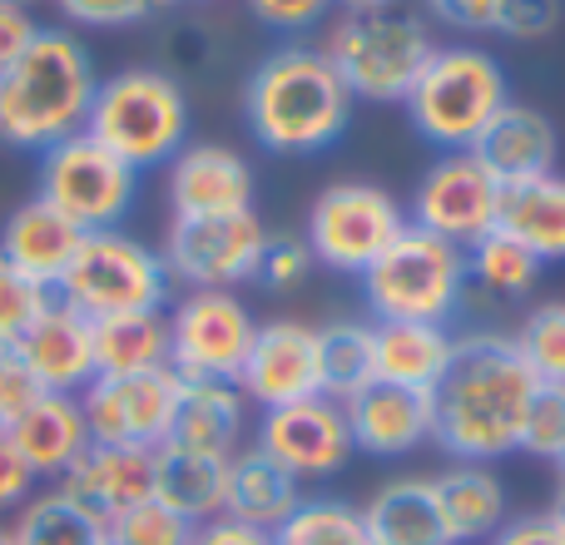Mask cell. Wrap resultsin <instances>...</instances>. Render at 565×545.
I'll return each instance as SVG.
<instances>
[{
    "label": "cell",
    "instance_id": "24",
    "mask_svg": "<svg viewBox=\"0 0 565 545\" xmlns=\"http://www.w3.org/2000/svg\"><path fill=\"white\" fill-rule=\"evenodd\" d=\"M377 382L407 392H437L457 357V338L447 322H377Z\"/></svg>",
    "mask_w": 565,
    "mask_h": 545
},
{
    "label": "cell",
    "instance_id": "36",
    "mask_svg": "<svg viewBox=\"0 0 565 545\" xmlns=\"http://www.w3.org/2000/svg\"><path fill=\"white\" fill-rule=\"evenodd\" d=\"M516 348L546 387H565V302L531 308L516 332Z\"/></svg>",
    "mask_w": 565,
    "mask_h": 545
},
{
    "label": "cell",
    "instance_id": "46",
    "mask_svg": "<svg viewBox=\"0 0 565 545\" xmlns=\"http://www.w3.org/2000/svg\"><path fill=\"white\" fill-rule=\"evenodd\" d=\"M40 25L35 15H30L25 6H10V0H0V75H6L10 65H15L20 55H25L30 45H35Z\"/></svg>",
    "mask_w": 565,
    "mask_h": 545
},
{
    "label": "cell",
    "instance_id": "38",
    "mask_svg": "<svg viewBox=\"0 0 565 545\" xmlns=\"http://www.w3.org/2000/svg\"><path fill=\"white\" fill-rule=\"evenodd\" d=\"M50 302H55V292L40 288L35 278H25L20 268H10L0 258V342H15L20 348V338L35 328V318Z\"/></svg>",
    "mask_w": 565,
    "mask_h": 545
},
{
    "label": "cell",
    "instance_id": "37",
    "mask_svg": "<svg viewBox=\"0 0 565 545\" xmlns=\"http://www.w3.org/2000/svg\"><path fill=\"white\" fill-rule=\"evenodd\" d=\"M189 536H194V526L169 506H159L154 496L109 521V545H189Z\"/></svg>",
    "mask_w": 565,
    "mask_h": 545
},
{
    "label": "cell",
    "instance_id": "54",
    "mask_svg": "<svg viewBox=\"0 0 565 545\" xmlns=\"http://www.w3.org/2000/svg\"><path fill=\"white\" fill-rule=\"evenodd\" d=\"M10 6H25L30 10V6H40V0H10Z\"/></svg>",
    "mask_w": 565,
    "mask_h": 545
},
{
    "label": "cell",
    "instance_id": "9",
    "mask_svg": "<svg viewBox=\"0 0 565 545\" xmlns=\"http://www.w3.org/2000/svg\"><path fill=\"white\" fill-rule=\"evenodd\" d=\"M35 194L50 209H60L79 234H99V228L125 224V214L135 209L139 194V174L125 159L109 154L105 145H95L89 135H75L40 154Z\"/></svg>",
    "mask_w": 565,
    "mask_h": 545
},
{
    "label": "cell",
    "instance_id": "28",
    "mask_svg": "<svg viewBox=\"0 0 565 545\" xmlns=\"http://www.w3.org/2000/svg\"><path fill=\"white\" fill-rule=\"evenodd\" d=\"M298 506H302V481L288 477L274 457H264L258 447H244L228 457L224 516L258 531H278Z\"/></svg>",
    "mask_w": 565,
    "mask_h": 545
},
{
    "label": "cell",
    "instance_id": "55",
    "mask_svg": "<svg viewBox=\"0 0 565 545\" xmlns=\"http://www.w3.org/2000/svg\"><path fill=\"white\" fill-rule=\"evenodd\" d=\"M556 467H561V477H565V451H561V461H556Z\"/></svg>",
    "mask_w": 565,
    "mask_h": 545
},
{
    "label": "cell",
    "instance_id": "27",
    "mask_svg": "<svg viewBox=\"0 0 565 545\" xmlns=\"http://www.w3.org/2000/svg\"><path fill=\"white\" fill-rule=\"evenodd\" d=\"M248 427V397L238 382H184L169 441L209 457H234Z\"/></svg>",
    "mask_w": 565,
    "mask_h": 545
},
{
    "label": "cell",
    "instance_id": "8",
    "mask_svg": "<svg viewBox=\"0 0 565 545\" xmlns=\"http://www.w3.org/2000/svg\"><path fill=\"white\" fill-rule=\"evenodd\" d=\"M362 292L377 322H447L467 292V254L407 224L397 244L362 272Z\"/></svg>",
    "mask_w": 565,
    "mask_h": 545
},
{
    "label": "cell",
    "instance_id": "32",
    "mask_svg": "<svg viewBox=\"0 0 565 545\" xmlns=\"http://www.w3.org/2000/svg\"><path fill=\"white\" fill-rule=\"evenodd\" d=\"M318 372L328 402H352L362 387H372L377 382V342H372L367 322L318 328Z\"/></svg>",
    "mask_w": 565,
    "mask_h": 545
},
{
    "label": "cell",
    "instance_id": "3",
    "mask_svg": "<svg viewBox=\"0 0 565 545\" xmlns=\"http://www.w3.org/2000/svg\"><path fill=\"white\" fill-rule=\"evenodd\" d=\"M244 119L268 154H318L342 139L352 119V95L322 50L282 45L248 75Z\"/></svg>",
    "mask_w": 565,
    "mask_h": 545
},
{
    "label": "cell",
    "instance_id": "14",
    "mask_svg": "<svg viewBox=\"0 0 565 545\" xmlns=\"http://www.w3.org/2000/svg\"><path fill=\"white\" fill-rule=\"evenodd\" d=\"M497 199L501 184L491 179V169L471 149H451L422 174L412 194V224L467 254L497 228Z\"/></svg>",
    "mask_w": 565,
    "mask_h": 545
},
{
    "label": "cell",
    "instance_id": "45",
    "mask_svg": "<svg viewBox=\"0 0 565 545\" xmlns=\"http://www.w3.org/2000/svg\"><path fill=\"white\" fill-rule=\"evenodd\" d=\"M35 471L25 467V457L15 451V441L0 431V516H15L30 496H35Z\"/></svg>",
    "mask_w": 565,
    "mask_h": 545
},
{
    "label": "cell",
    "instance_id": "16",
    "mask_svg": "<svg viewBox=\"0 0 565 545\" xmlns=\"http://www.w3.org/2000/svg\"><path fill=\"white\" fill-rule=\"evenodd\" d=\"M238 392L254 407L274 412L288 402L322 397V372H318V328L298 318H274L258 322L254 348L238 372Z\"/></svg>",
    "mask_w": 565,
    "mask_h": 545
},
{
    "label": "cell",
    "instance_id": "2",
    "mask_svg": "<svg viewBox=\"0 0 565 545\" xmlns=\"http://www.w3.org/2000/svg\"><path fill=\"white\" fill-rule=\"evenodd\" d=\"M95 60L65 25H40L35 45L0 75V145L45 154L85 135L95 105Z\"/></svg>",
    "mask_w": 565,
    "mask_h": 545
},
{
    "label": "cell",
    "instance_id": "12",
    "mask_svg": "<svg viewBox=\"0 0 565 545\" xmlns=\"http://www.w3.org/2000/svg\"><path fill=\"white\" fill-rule=\"evenodd\" d=\"M254 332L238 292H184L169 312V367L184 382H238Z\"/></svg>",
    "mask_w": 565,
    "mask_h": 545
},
{
    "label": "cell",
    "instance_id": "17",
    "mask_svg": "<svg viewBox=\"0 0 565 545\" xmlns=\"http://www.w3.org/2000/svg\"><path fill=\"white\" fill-rule=\"evenodd\" d=\"M169 209L174 218H214L254 209V169L228 145H184L169 159Z\"/></svg>",
    "mask_w": 565,
    "mask_h": 545
},
{
    "label": "cell",
    "instance_id": "41",
    "mask_svg": "<svg viewBox=\"0 0 565 545\" xmlns=\"http://www.w3.org/2000/svg\"><path fill=\"white\" fill-rule=\"evenodd\" d=\"M312 272V248L292 234H268L264 258H258L254 282H264L268 292H292Z\"/></svg>",
    "mask_w": 565,
    "mask_h": 545
},
{
    "label": "cell",
    "instance_id": "11",
    "mask_svg": "<svg viewBox=\"0 0 565 545\" xmlns=\"http://www.w3.org/2000/svg\"><path fill=\"white\" fill-rule=\"evenodd\" d=\"M268 228L254 209L214 218H174L164 234V268L189 292H234L238 282H254L264 258Z\"/></svg>",
    "mask_w": 565,
    "mask_h": 545
},
{
    "label": "cell",
    "instance_id": "23",
    "mask_svg": "<svg viewBox=\"0 0 565 545\" xmlns=\"http://www.w3.org/2000/svg\"><path fill=\"white\" fill-rule=\"evenodd\" d=\"M15 441V451L25 457V467L35 477H65L79 457L89 451V421L79 397H65V392H40L6 431Z\"/></svg>",
    "mask_w": 565,
    "mask_h": 545
},
{
    "label": "cell",
    "instance_id": "29",
    "mask_svg": "<svg viewBox=\"0 0 565 545\" xmlns=\"http://www.w3.org/2000/svg\"><path fill=\"white\" fill-rule=\"evenodd\" d=\"M431 491H437V511L451 545L491 541L507 526V487L497 481L491 467H477V461L447 467L431 477Z\"/></svg>",
    "mask_w": 565,
    "mask_h": 545
},
{
    "label": "cell",
    "instance_id": "21",
    "mask_svg": "<svg viewBox=\"0 0 565 545\" xmlns=\"http://www.w3.org/2000/svg\"><path fill=\"white\" fill-rule=\"evenodd\" d=\"M471 154L491 169L497 184H516V179L556 174L561 135L536 105H516V99H511V105L477 135Z\"/></svg>",
    "mask_w": 565,
    "mask_h": 545
},
{
    "label": "cell",
    "instance_id": "33",
    "mask_svg": "<svg viewBox=\"0 0 565 545\" xmlns=\"http://www.w3.org/2000/svg\"><path fill=\"white\" fill-rule=\"evenodd\" d=\"M15 545H109V526L89 516L65 491H35L10 521Z\"/></svg>",
    "mask_w": 565,
    "mask_h": 545
},
{
    "label": "cell",
    "instance_id": "49",
    "mask_svg": "<svg viewBox=\"0 0 565 545\" xmlns=\"http://www.w3.org/2000/svg\"><path fill=\"white\" fill-rule=\"evenodd\" d=\"M189 545H274V531H258V526H244L234 516H214L204 526H194Z\"/></svg>",
    "mask_w": 565,
    "mask_h": 545
},
{
    "label": "cell",
    "instance_id": "53",
    "mask_svg": "<svg viewBox=\"0 0 565 545\" xmlns=\"http://www.w3.org/2000/svg\"><path fill=\"white\" fill-rule=\"evenodd\" d=\"M174 6H209V0H174Z\"/></svg>",
    "mask_w": 565,
    "mask_h": 545
},
{
    "label": "cell",
    "instance_id": "50",
    "mask_svg": "<svg viewBox=\"0 0 565 545\" xmlns=\"http://www.w3.org/2000/svg\"><path fill=\"white\" fill-rule=\"evenodd\" d=\"M342 6V15H372V10H392V0H332Z\"/></svg>",
    "mask_w": 565,
    "mask_h": 545
},
{
    "label": "cell",
    "instance_id": "4",
    "mask_svg": "<svg viewBox=\"0 0 565 545\" xmlns=\"http://www.w3.org/2000/svg\"><path fill=\"white\" fill-rule=\"evenodd\" d=\"M85 135L125 159L135 174L159 169L189 145V95L169 70L129 65L99 79Z\"/></svg>",
    "mask_w": 565,
    "mask_h": 545
},
{
    "label": "cell",
    "instance_id": "52",
    "mask_svg": "<svg viewBox=\"0 0 565 545\" xmlns=\"http://www.w3.org/2000/svg\"><path fill=\"white\" fill-rule=\"evenodd\" d=\"M0 545H15V536H10V526L0 521Z\"/></svg>",
    "mask_w": 565,
    "mask_h": 545
},
{
    "label": "cell",
    "instance_id": "47",
    "mask_svg": "<svg viewBox=\"0 0 565 545\" xmlns=\"http://www.w3.org/2000/svg\"><path fill=\"white\" fill-rule=\"evenodd\" d=\"M427 10L451 30H467V35H481V30L497 25L501 0H427Z\"/></svg>",
    "mask_w": 565,
    "mask_h": 545
},
{
    "label": "cell",
    "instance_id": "26",
    "mask_svg": "<svg viewBox=\"0 0 565 545\" xmlns=\"http://www.w3.org/2000/svg\"><path fill=\"white\" fill-rule=\"evenodd\" d=\"M224 491H228V457H209V451L189 447H154V501L184 516L189 526L224 516Z\"/></svg>",
    "mask_w": 565,
    "mask_h": 545
},
{
    "label": "cell",
    "instance_id": "19",
    "mask_svg": "<svg viewBox=\"0 0 565 545\" xmlns=\"http://www.w3.org/2000/svg\"><path fill=\"white\" fill-rule=\"evenodd\" d=\"M20 357H25L30 377L40 392H65L79 397L89 382L99 377L95 367V322L75 312L70 302H50L35 318V328L20 338Z\"/></svg>",
    "mask_w": 565,
    "mask_h": 545
},
{
    "label": "cell",
    "instance_id": "51",
    "mask_svg": "<svg viewBox=\"0 0 565 545\" xmlns=\"http://www.w3.org/2000/svg\"><path fill=\"white\" fill-rule=\"evenodd\" d=\"M546 516H551V521H556V526L565 531V481L556 487V501H551V511H546Z\"/></svg>",
    "mask_w": 565,
    "mask_h": 545
},
{
    "label": "cell",
    "instance_id": "40",
    "mask_svg": "<svg viewBox=\"0 0 565 545\" xmlns=\"http://www.w3.org/2000/svg\"><path fill=\"white\" fill-rule=\"evenodd\" d=\"M521 451H531V457H541V461H561V451H565V387H546V382H541L536 402H531Z\"/></svg>",
    "mask_w": 565,
    "mask_h": 545
},
{
    "label": "cell",
    "instance_id": "15",
    "mask_svg": "<svg viewBox=\"0 0 565 545\" xmlns=\"http://www.w3.org/2000/svg\"><path fill=\"white\" fill-rule=\"evenodd\" d=\"M264 457H274L288 477L298 481H318L332 471L348 467L352 457V431H348V412L342 402L328 397H308V402H288L258 417V441Z\"/></svg>",
    "mask_w": 565,
    "mask_h": 545
},
{
    "label": "cell",
    "instance_id": "48",
    "mask_svg": "<svg viewBox=\"0 0 565 545\" xmlns=\"http://www.w3.org/2000/svg\"><path fill=\"white\" fill-rule=\"evenodd\" d=\"M487 545H565V531L541 511V516H507V526L497 531Z\"/></svg>",
    "mask_w": 565,
    "mask_h": 545
},
{
    "label": "cell",
    "instance_id": "13",
    "mask_svg": "<svg viewBox=\"0 0 565 545\" xmlns=\"http://www.w3.org/2000/svg\"><path fill=\"white\" fill-rule=\"evenodd\" d=\"M179 392L184 377L174 367L135 372V377H95L79 392V407L89 421V441L99 447H164L174 431Z\"/></svg>",
    "mask_w": 565,
    "mask_h": 545
},
{
    "label": "cell",
    "instance_id": "34",
    "mask_svg": "<svg viewBox=\"0 0 565 545\" xmlns=\"http://www.w3.org/2000/svg\"><path fill=\"white\" fill-rule=\"evenodd\" d=\"M536 278H541V258L531 248H521L511 234H501V228H491L477 248H467V282H477L491 298L516 302L536 288Z\"/></svg>",
    "mask_w": 565,
    "mask_h": 545
},
{
    "label": "cell",
    "instance_id": "10",
    "mask_svg": "<svg viewBox=\"0 0 565 545\" xmlns=\"http://www.w3.org/2000/svg\"><path fill=\"white\" fill-rule=\"evenodd\" d=\"M407 228L402 204L382 184H362V179H342L328 184L308 209V234L302 244L312 248V264L338 268V272H367L397 244Z\"/></svg>",
    "mask_w": 565,
    "mask_h": 545
},
{
    "label": "cell",
    "instance_id": "43",
    "mask_svg": "<svg viewBox=\"0 0 565 545\" xmlns=\"http://www.w3.org/2000/svg\"><path fill=\"white\" fill-rule=\"evenodd\" d=\"M40 397L35 377H30L25 357H20L15 342H0V431H10V421Z\"/></svg>",
    "mask_w": 565,
    "mask_h": 545
},
{
    "label": "cell",
    "instance_id": "1",
    "mask_svg": "<svg viewBox=\"0 0 565 545\" xmlns=\"http://www.w3.org/2000/svg\"><path fill=\"white\" fill-rule=\"evenodd\" d=\"M541 392V377L521 357L516 338L507 332H471L457 338L441 387L431 392L437 402V431L431 437L457 461H501L521 451L526 437L531 402Z\"/></svg>",
    "mask_w": 565,
    "mask_h": 545
},
{
    "label": "cell",
    "instance_id": "20",
    "mask_svg": "<svg viewBox=\"0 0 565 545\" xmlns=\"http://www.w3.org/2000/svg\"><path fill=\"white\" fill-rule=\"evenodd\" d=\"M55 491H65L75 506H85L89 516H99L109 526L129 506L154 496V451L89 441V451L55 481Z\"/></svg>",
    "mask_w": 565,
    "mask_h": 545
},
{
    "label": "cell",
    "instance_id": "25",
    "mask_svg": "<svg viewBox=\"0 0 565 545\" xmlns=\"http://www.w3.org/2000/svg\"><path fill=\"white\" fill-rule=\"evenodd\" d=\"M497 228L531 248L541 264H565V174L501 184Z\"/></svg>",
    "mask_w": 565,
    "mask_h": 545
},
{
    "label": "cell",
    "instance_id": "39",
    "mask_svg": "<svg viewBox=\"0 0 565 545\" xmlns=\"http://www.w3.org/2000/svg\"><path fill=\"white\" fill-rule=\"evenodd\" d=\"M174 0H55V10L70 25H89V30H129L145 20L164 15Z\"/></svg>",
    "mask_w": 565,
    "mask_h": 545
},
{
    "label": "cell",
    "instance_id": "42",
    "mask_svg": "<svg viewBox=\"0 0 565 545\" xmlns=\"http://www.w3.org/2000/svg\"><path fill=\"white\" fill-rule=\"evenodd\" d=\"M556 25H561V0H501L491 35L531 45V40H546Z\"/></svg>",
    "mask_w": 565,
    "mask_h": 545
},
{
    "label": "cell",
    "instance_id": "44",
    "mask_svg": "<svg viewBox=\"0 0 565 545\" xmlns=\"http://www.w3.org/2000/svg\"><path fill=\"white\" fill-rule=\"evenodd\" d=\"M248 10H254L258 25L268 30H288V35H298V30H312L322 15L332 10V0H244Z\"/></svg>",
    "mask_w": 565,
    "mask_h": 545
},
{
    "label": "cell",
    "instance_id": "31",
    "mask_svg": "<svg viewBox=\"0 0 565 545\" xmlns=\"http://www.w3.org/2000/svg\"><path fill=\"white\" fill-rule=\"evenodd\" d=\"M99 377H135L169 367V318L164 312H119L95 322Z\"/></svg>",
    "mask_w": 565,
    "mask_h": 545
},
{
    "label": "cell",
    "instance_id": "5",
    "mask_svg": "<svg viewBox=\"0 0 565 545\" xmlns=\"http://www.w3.org/2000/svg\"><path fill=\"white\" fill-rule=\"evenodd\" d=\"M402 105L412 115V129L427 145H441L451 154V149L477 145L481 129L511 105V85L491 50L437 45Z\"/></svg>",
    "mask_w": 565,
    "mask_h": 545
},
{
    "label": "cell",
    "instance_id": "18",
    "mask_svg": "<svg viewBox=\"0 0 565 545\" xmlns=\"http://www.w3.org/2000/svg\"><path fill=\"white\" fill-rule=\"evenodd\" d=\"M352 431V451L367 457H407L437 431V402L431 392H407L392 382H372L352 402H342Z\"/></svg>",
    "mask_w": 565,
    "mask_h": 545
},
{
    "label": "cell",
    "instance_id": "30",
    "mask_svg": "<svg viewBox=\"0 0 565 545\" xmlns=\"http://www.w3.org/2000/svg\"><path fill=\"white\" fill-rule=\"evenodd\" d=\"M372 545H451L437 511L431 477H392L362 506Z\"/></svg>",
    "mask_w": 565,
    "mask_h": 545
},
{
    "label": "cell",
    "instance_id": "7",
    "mask_svg": "<svg viewBox=\"0 0 565 545\" xmlns=\"http://www.w3.org/2000/svg\"><path fill=\"white\" fill-rule=\"evenodd\" d=\"M431 30L417 15L372 10V15H342L328 35L322 55L332 60L338 79L352 99L372 105H402L431 60Z\"/></svg>",
    "mask_w": 565,
    "mask_h": 545
},
{
    "label": "cell",
    "instance_id": "22",
    "mask_svg": "<svg viewBox=\"0 0 565 545\" xmlns=\"http://www.w3.org/2000/svg\"><path fill=\"white\" fill-rule=\"evenodd\" d=\"M79 228L70 224L60 209H50L40 194H30L25 204H15L0 224V258L10 268H20L25 278H35L40 288L55 292V282L65 278L70 258L79 248Z\"/></svg>",
    "mask_w": 565,
    "mask_h": 545
},
{
    "label": "cell",
    "instance_id": "6",
    "mask_svg": "<svg viewBox=\"0 0 565 545\" xmlns=\"http://www.w3.org/2000/svg\"><path fill=\"white\" fill-rule=\"evenodd\" d=\"M169 282L174 278L164 268V254H154L125 228H99L79 238L65 278L55 282V298L99 322L119 312H164Z\"/></svg>",
    "mask_w": 565,
    "mask_h": 545
},
{
    "label": "cell",
    "instance_id": "35",
    "mask_svg": "<svg viewBox=\"0 0 565 545\" xmlns=\"http://www.w3.org/2000/svg\"><path fill=\"white\" fill-rule=\"evenodd\" d=\"M274 545H372L367 521H362V506H348V501H302L288 521L274 531Z\"/></svg>",
    "mask_w": 565,
    "mask_h": 545
}]
</instances>
